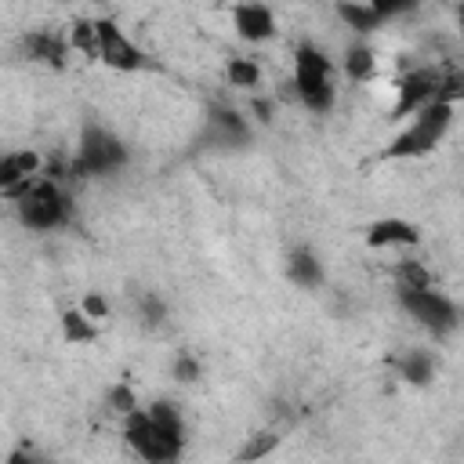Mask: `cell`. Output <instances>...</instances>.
<instances>
[{
	"label": "cell",
	"mask_w": 464,
	"mask_h": 464,
	"mask_svg": "<svg viewBox=\"0 0 464 464\" xmlns=\"http://www.w3.org/2000/svg\"><path fill=\"white\" fill-rule=\"evenodd\" d=\"M14 214H18L22 228H29V232H54V228H65V225H69V218H72V199H69V192H65L58 181L36 174V178L14 196Z\"/></svg>",
	"instance_id": "6da1fadb"
},
{
	"label": "cell",
	"mask_w": 464,
	"mask_h": 464,
	"mask_svg": "<svg viewBox=\"0 0 464 464\" xmlns=\"http://www.w3.org/2000/svg\"><path fill=\"white\" fill-rule=\"evenodd\" d=\"M453 112H457V105H450V102H428L424 109H417L413 120L384 149V160H413V156L435 152V145L453 127Z\"/></svg>",
	"instance_id": "7a4b0ae2"
},
{
	"label": "cell",
	"mask_w": 464,
	"mask_h": 464,
	"mask_svg": "<svg viewBox=\"0 0 464 464\" xmlns=\"http://www.w3.org/2000/svg\"><path fill=\"white\" fill-rule=\"evenodd\" d=\"M294 94L308 112H330L337 87H334V65L315 44H297L294 51Z\"/></svg>",
	"instance_id": "3957f363"
},
{
	"label": "cell",
	"mask_w": 464,
	"mask_h": 464,
	"mask_svg": "<svg viewBox=\"0 0 464 464\" xmlns=\"http://www.w3.org/2000/svg\"><path fill=\"white\" fill-rule=\"evenodd\" d=\"M123 163H127V145L112 130L91 123L80 134L76 156L69 163V174H76V178H102V174H116Z\"/></svg>",
	"instance_id": "277c9868"
},
{
	"label": "cell",
	"mask_w": 464,
	"mask_h": 464,
	"mask_svg": "<svg viewBox=\"0 0 464 464\" xmlns=\"http://www.w3.org/2000/svg\"><path fill=\"white\" fill-rule=\"evenodd\" d=\"M123 435H127V446H130L141 460H149V464L174 460V457H181V446H185L181 435L160 428V424L149 417V410H138V406L127 413V420H123Z\"/></svg>",
	"instance_id": "5b68a950"
},
{
	"label": "cell",
	"mask_w": 464,
	"mask_h": 464,
	"mask_svg": "<svg viewBox=\"0 0 464 464\" xmlns=\"http://www.w3.org/2000/svg\"><path fill=\"white\" fill-rule=\"evenodd\" d=\"M399 304H402V312H406L413 323L428 326L431 334H450V330H457V323H460V308H457L442 290H435V286L399 290Z\"/></svg>",
	"instance_id": "8992f818"
},
{
	"label": "cell",
	"mask_w": 464,
	"mask_h": 464,
	"mask_svg": "<svg viewBox=\"0 0 464 464\" xmlns=\"http://www.w3.org/2000/svg\"><path fill=\"white\" fill-rule=\"evenodd\" d=\"M442 69L446 65H420V69H410L406 76H399L395 83V105H392V116L402 120V116H413L417 109H424L428 102H435L439 94V80H442Z\"/></svg>",
	"instance_id": "52a82bcc"
},
{
	"label": "cell",
	"mask_w": 464,
	"mask_h": 464,
	"mask_svg": "<svg viewBox=\"0 0 464 464\" xmlns=\"http://www.w3.org/2000/svg\"><path fill=\"white\" fill-rule=\"evenodd\" d=\"M94 25H98V62H105L116 72H138L145 65V54L112 18H94Z\"/></svg>",
	"instance_id": "ba28073f"
},
{
	"label": "cell",
	"mask_w": 464,
	"mask_h": 464,
	"mask_svg": "<svg viewBox=\"0 0 464 464\" xmlns=\"http://www.w3.org/2000/svg\"><path fill=\"white\" fill-rule=\"evenodd\" d=\"M232 29L246 44H265L276 36V14L257 0H243L232 7Z\"/></svg>",
	"instance_id": "9c48e42d"
},
{
	"label": "cell",
	"mask_w": 464,
	"mask_h": 464,
	"mask_svg": "<svg viewBox=\"0 0 464 464\" xmlns=\"http://www.w3.org/2000/svg\"><path fill=\"white\" fill-rule=\"evenodd\" d=\"M40 170H44V163H40V156H36L33 149L4 152V156H0V192L14 199V196H18Z\"/></svg>",
	"instance_id": "30bf717a"
},
{
	"label": "cell",
	"mask_w": 464,
	"mask_h": 464,
	"mask_svg": "<svg viewBox=\"0 0 464 464\" xmlns=\"http://www.w3.org/2000/svg\"><path fill=\"white\" fill-rule=\"evenodd\" d=\"M207 138L214 145H246L250 141V130L243 123V116L228 105H210L207 112Z\"/></svg>",
	"instance_id": "8fae6325"
},
{
	"label": "cell",
	"mask_w": 464,
	"mask_h": 464,
	"mask_svg": "<svg viewBox=\"0 0 464 464\" xmlns=\"http://www.w3.org/2000/svg\"><path fill=\"white\" fill-rule=\"evenodd\" d=\"M366 243L377 246V250H384V246H417L420 243V232L406 218H377L366 228Z\"/></svg>",
	"instance_id": "7c38bea8"
},
{
	"label": "cell",
	"mask_w": 464,
	"mask_h": 464,
	"mask_svg": "<svg viewBox=\"0 0 464 464\" xmlns=\"http://www.w3.org/2000/svg\"><path fill=\"white\" fill-rule=\"evenodd\" d=\"M22 51L29 62H40V65H65V54H69V40H62L58 33L51 29H33L25 40H22Z\"/></svg>",
	"instance_id": "4fadbf2b"
},
{
	"label": "cell",
	"mask_w": 464,
	"mask_h": 464,
	"mask_svg": "<svg viewBox=\"0 0 464 464\" xmlns=\"http://www.w3.org/2000/svg\"><path fill=\"white\" fill-rule=\"evenodd\" d=\"M334 7H337V18H341L352 33H359V36H370V33H377V29L384 25V18H381L370 4H362V0H337Z\"/></svg>",
	"instance_id": "5bb4252c"
},
{
	"label": "cell",
	"mask_w": 464,
	"mask_h": 464,
	"mask_svg": "<svg viewBox=\"0 0 464 464\" xmlns=\"http://www.w3.org/2000/svg\"><path fill=\"white\" fill-rule=\"evenodd\" d=\"M286 272H290V279H294L297 286H304V290H312V286L323 283V261L312 254V246H294L290 257H286Z\"/></svg>",
	"instance_id": "9a60e30c"
},
{
	"label": "cell",
	"mask_w": 464,
	"mask_h": 464,
	"mask_svg": "<svg viewBox=\"0 0 464 464\" xmlns=\"http://www.w3.org/2000/svg\"><path fill=\"white\" fill-rule=\"evenodd\" d=\"M341 69H344L352 80H359V83H362V80H373V76H377V54H373V47H370L366 40L348 44Z\"/></svg>",
	"instance_id": "2e32d148"
},
{
	"label": "cell",
	"mask_w": 464,
	"mask_h": 464,
	"mask_svg": "<svg viewBox=\"0 0 464 464\" xmlns=\"http://www.w3.org/2000/svg\"><path fill=\"white\" fill-rule=\"evenodd\" d=\"M58 326H62V341L65 344H91L98 337L94 330V319L83 312V308H65L58 315Z\"/></svg>",
	"instance_id": "e0dca14e"
},
{
	"label": "cell",
	"mask_w": 464,
	"mask_h": 464,
	"mask_svg": "<svg viewBox=\"0 0 464 464\" xmlns=\"http://www.w3.org/2000/svg\"><path fill=\"white\" fill-rule=\"evenodd\" d=\"M399 377L410 381V384H428L435 377V355L428 348H410L399 359Z\"/></svg>",
	"instance_id": "ac0fdd59"
},
{
	"label": "cell",
	"mask_w": 464,
	"mask_h": 464,
	"mask_svg": "<svg viewBox=\"0 0 464 464\" xmlns=\"http://www.w3.org/2000/svg\"><path fill=\"white\" fill-rule=\"evenodd\" d=\"M69 51H80L83 58H98V25H94V18H76L72 22Z\"/></svg>",
	"instance_id": "d6986e66"
},
{
	"label": "cell",
	"mask_w": 464,
	"mask_h": 464,
	"mask_svg": "<svg viewBox=\"0 0 464 464\" xmlns=\"http://www.w3.org/2000/svg\"><path fill=\"white\" fill-rule=\"evenodd\" d=\"M225 72H228V83L232 87H243V91L261 87V65L254 58H232Z\"/></svg>",
	"instance_id": "ffe728a7"
},
{
	"label": "cell",
	"mask_w": 464,
	"mask_h": 464,
	"mask_svg": "<svg viewBox=\"0 0 464 464\" xmlns=\"http://www.w3.org/2000/svg\"><path fill=\"white\" fill-rule=\"evenodd\" d=\"M431 286V272L420 261H399L395 265V290H420Z\"/></svg>",
	"instance_id": "44dd1931"
},
{
	"label": "cell",
	"mask_w": 464,
	"mask_h": 464,
	"mask_svg": "<svg viewBox=\"0 0 464 464\" xmlns=\"http://www.w3.org/2000/svg\"><path fill=\"white\" fill-rule=\"evenodd\" d=\"M276 446H279V435L261 431V435H250V439H246V446H243L236 457H239V460H257V457H268Z\"/></svg>",
	"instance_id": "7402d4cb"
},
{
	"label": "cell",
	"mask_w": 464,
	"mask_h": 464,
	"mask_svg": "<svg viewBox=\"0 0 464 464\" xmlns=\"http://www.w3.org/2000/svg\"><path fill=\"white\" fill-rule=\"evenodd\" d=\"M362 4H370L381 18H399V14H410L420 7V0H362Z\"/></svg>",
	"instance_id": "603a6c76"
},
{
	"label": "cell",
	"mask_w": 464,
	"mask_h": 464,
	"mask_svg": "<svg viewBox=\"0 0 464 464\" xmlns=\"http://www.w3.org/2000/svg\"><path fill=\"white\" fill-rule=\"evenodd\" d=\"M199 373H203V366H199L192 355H185V352H181V355L174 359V377H178L181 384H192V381H199Z\"/></svg>",
	"instance_id": "cb8c5ba5"
},
{
	"label": "cell",
	"mask_w": 464,
	"mask_h": 464,
	"mask_svg": "<svg viewBox=\"0 0 464 464\" xmlns=\"http://www.w3.org/2000/svg\"><path fill=\"white\" fill-rule=\"evenodd\" d=\"M109 406L116 410V413H130L134 406H138V399H134V392L127 388V384H116V388H109Z\"/></svg>",
	"instance_id": "d4e9b609"
},
{
	"label": "cell",
	"mask_w": 464,
	"mask_h": 464,
	"mask_svg": "<svg viewBox=\"0 0 464 464\" xmlns=\"http://www.w3.org/2000/svg\"><path fill=\"white\" fill-rule=\"evenodd\" d=\"M80 308H83V312H87V315H91V319H94V323H98V319H105V315H109V301H105V297H102V294H87V297H83V301H80Z\"/></svg>",
	"instance_id": "484cf974"
},
{
	"label": "cell",
	"mask_w": 464,
	"mask_h": 464,
	"mask_svg": "<svg viewBox=\"0 0 464 464\" xmlns=\"http://www.w3.org/2000/svg\"><path fill=\"white\" fill-rule=\"evenodd\" d=\"M141 315H145L149 326H160V323H163V301L152 297V294H145V301H141Z\"/></svg>",
	"instance_id": "4316f807"
},
{
	"label": "cell",
	"mask_w": 464,
	"mask_h": 464,
	"mask_svg": "<svg viewBox=\"0 0 464 464\" xmlns=\"http://www.w3.org/2000/svg\"><path fill=\"white\" fill-rule=\"evenodd\" d=\"M250 109H254V116H257L261 123H272V102H268V98H254Z\"/></svg>",
	"instance_id": "83f0119b"
}]
</instances>
